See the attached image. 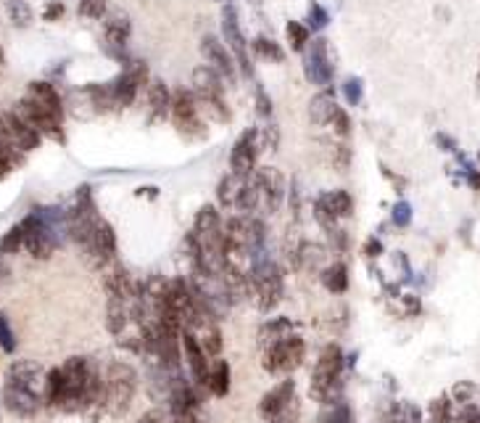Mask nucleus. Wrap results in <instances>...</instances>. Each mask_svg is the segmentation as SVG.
<instances>
[{"mask_svg":"<svg viewBox=\"0 0 480 423\" xmlns=\"http://www.w3.org/2000/svg\"><path fill=\"white\" fill-rule=\"evenodd\" d=\"M264 423H301V405H298V400H293L286 411H280L278 416L267 419Z\"/></svg>","mask_w":480,"mask_h":423,"instance_id":"obj_36","label":"nucleus"},{"mask_svg":"<svg viewBox=\"0 0 480 423\" xmlns=\"http://www.w3.org/2000/svg\"><path fill=\"white\" fill-rule=\"evenodd\" d=\"M3 59H5V56H3V51H0V64H3Z\"/></svg>","mask_w":480,"mask_h":423,"instance_id":"obj_49","label":"nucleus"},{"mask_svg":"<svg viewBox=\"0 0 480 423\" xmlns=\"http://www.w3.org/2000/svg\"><path fill=\"white\" fill-rule=\"evenodd\" d=\"M309 24H311V29H322L327 24V11L319 3L309 5Z\"/></svg>","mask_w":480,"mask_h":423,"instance_id":"obj_40","label":"nucleus"},{"mask_svg":"<svg viewBox=\"0 0 480 423\" xmlns=\"http://www.w3.org/2000/svg\"><path fill=\"white\" fill-rule=\"evenodd\" d=\"M0 349L8 352V355L16 349V336H13V328H11L5 313H0Z\"/></svg>","mask_w":480,"mask_h":423,"instance_id":"obj_33","label":"nucleus"},{"mask_svg":"<svg viewBox=\"0 0 480 423\" xmlns=\"http://www.w3.org/2000/svg\"><path fill=\"white\" fill-rule=\"evenodd\" d=\"M130 32H132V24H130V16L122 13V11H111L103 21V40L108 45L111 53H122L127 48V40H130Z\"/></svg>","mask_w":480,"mask_h":423,"instance_id":"obj_17","label":"nucleus"},{"mask_svg":"<svg viewBox=\"0 0 480 423\" xmlns=\"http://www.w3.org/2000/svg\"><path fill=\"white\" fill-rule=\"evenodd\" d=\"M343 93H346V101L351 106H357L362 101V80L359 77H349L343 83Z\"/></svg>","mask_w":480,"mask_h":423,"instance_id":"obj_38","label":"nucleus"},{"mask_svg":"<svg viewBox=\"0 0 480 423\" xmlns=\"http://www.w3.org/2000/svg\"><path fill=\"white\" fill-rule=\"evenodd\" d=\"M172 423H203V421H201L195 413H191V416H175V419H172Z\"/></svg>","mask_w":480,"mask_h":423,"instance_id":"obj_46","label":"nucleus"},{"mask_svg":"<svg viewBox=\"0 0 480 423\" xmlns=\"http://www.w3.org/2000/svg\"><path fill=\"white\" fill-rule=\"evenodd\" d=\"M201 106L195 101L193 91H177L172 96V122L175 127L185 135V138H203L206 135V127L201 122Z\"/></svg>","mask_w":480,"mask_h":423,"instance_id":"obj_8","label":"nucleus"},{"mask_svg":"<svg viewBox=\"0 0 480 423\" xmlns=\"http://www.w3.org/2000/svg\"><path fill=\"white\" fill-rule=\"evenodd\" d=\"M222 35H224L227 48H230L232 56H235V64L243 69L246 77H254V67H251V59H248V45H246L243 32H240L238 11H235L232 3H227V5L222 8Z\"/></svg>","mask_w":480,"mask_h":423,"instance_id":"obj_9","label":"nucleus"},{"mask_svg":"<svg viewBox=\"0 0 480 423\" xmlns=\"http://www.w3.org/2000/svg\"><path fill=\"white\" fill-rule=\"evenodd\" d=\"M286 35H288V43L293 51H303L306 43H309V29H306L301 21H288Z\"/></svg>","mask_w":480,"mask_h":423,"instance_id":"obj_31","label":"nucleus"},{"mask_svg":"<svg viewBox=\"0 0 480 423\" xmlns=\"http://www.w3.org/2000/svg\"><path fill=\"white\" fill-rule=\"evenodd\" d=\"M19 249H24V225H13L3 238H0V254H16Z\"/></svg>","mask_w":480,"mask_h":423,"instance_id":"obj_30","label":"nucleus"},{"mask_svg":"<svg viewBox=\"0 0 480 423\" xmlns=\"http://www.w3.org/2000/svg\"><path fill=\"white\" fill-rule=\"evenodd\" d=\"M0 405H3V403H0Z\"/></svg>","mask_w":480,"mask_h":423,"instance_id":"obj_50","label":"nucleus"},{"mask_svg":"<svg viewBox=\"0 0 480 423\" xmlns=\"http://www.w3.org/2000/svg\"><path fill=\"white\" fill-rule=\"evenodd\" d=\"M27 99H32L35 104H40L43 108H48V111H53V114H59V116H64V101H61L59 91H56L51 83H29Z\"/></svg>","mask_w":480,"mask_h":423,"instance_id":"obj_20","label":"nucleus"},{"mask_svg":"<svg viewBox=\"0 0 480 423\" xmlns=\"http://www.w3.org/2000/svg\"><path fill=\"white\" fill-rule=\"evenodd\" d=\"M61 11H64V5H61V3H53V5L45 11V19H56V16H61Z\"/></svg>","mask_w":480,"mask_h":423,"instance_id":"obj_45","label":"nucleus"},{"mask_svg":"<svg viewBox=\"0 0 480 423\" xmlns=\"http://www.w3.org/2000/svg\"><path fill=\"white\" fill-rule=\"evenodd\" d=\"M48 371L35 360H16L5 371L3 408L19 419H35L45 405Z\"/></svg>","mask_w":480,"mask_h":423,"instance_id":"obj_2","label":"nucleus"},{"mask_svg":"<svg viewBox=\"0 0 480 423\" xmlns=\"http://www.w3.org/2000/svg\"><path fill=\"white\" fill-rule=\"evenodd\" d=\"M138 423H169L167 421V416H164V411H159V408H153V411H148V413H143Z\"/></svg>","mask_w":480,"mask_h":423,"instance_id":"obj_44","label":"nucleus"},{"mask_svg":"<svg viewBox=\"0 0 480 423\" xmlns=\"http://www.w3.org/2000/svg\"><path fill=\"white\" fill-rule=\"evenodd\" d=\"M214 397H227L230 392V365L227 360H216L211 373H209V387H206Z\"/></svg>","mask_w":480,"mask_h":423,"instance_id":"obj_26","label":"nucleus"},{"mask_svg":"<svg viewBox=\"0 0 480 423\" xmlns=\"http://www.w3.org/2000/svg\"><path fill=\"white\" fill-rule=\"evenodd\" d=\"M341 373H343V352L338 344H325L311 381H309V395L311 400H317L319 405H333L335 395H338V384H341Z\"/></svg>","mask_w":480,"mask_h":423,"instance_id":"obj_5","label":"nucleus"},{"mask_svg":"<svg viewBox=\"0 0 480 423\" xmlns=\"http://www.w3.org/2000/svg\"><path fill=\"white\" fill-rule=\"evenodd\" d=\"M430 419H433V423H446L452 419V405H449L446 397L430 403Z\"/></svg>","mask_w":480,"mask_h":423,"instance_id":"obj_35","label":"nucleus"},{"mask_svg":"<svg viewBox=\"0 0 480 423\" xmlns=\"http://www.w3.org/2000/svg\"><path fill=\"white\" fill-rule=\"evenodd\" d=\"M351 408L349 405H343V403H338V405H333V411L322 419V423H351Z\"/></svg>","mask_w":480,"mask_h":423,"instance_id":"obj_39","label":"nucleus"},{"mask_svg":"<svg viewBox=\"0 0 480 423\" xmlns=\"http://www.w3.org/2000/svg\"><path fill=\"white\" fill-rule=\"evenodd\" d=\"M5 127H8V140L13 146H19V151H32V148L40 146L43 132L37 127H32L16 108L5 114Z\"/></svg>","mask_w":480,"mask_h":423,"instance_id":"obj_15","label":"nucleus"},{"mask_svg":"<svg viewBox=\"0 0 480 423\" xmlns=\"http://www.w3.org/2000/svg\"><path fill=\"white\" fill-rule=\"evenodd\" d=\"M251 294L256 297V305L262 313H272L283 302V273L278 262L267 254V249H259L251 257Z\"/></svg>","mask_w":480,"mask_h":423,"instance_id":"obj_3","label":"nucleus"},{"mask_svg":"<svg viewBox=\"0 0 480 423\" xmlns=\"http://www.w3.org/2000/svg\"><path fill=\"white\" fill-rule=\"evenodd\" d=\"M322 283L333 294H343L349 289V267L343 262H333L330 267L322 270Z\"/></svg>","mask_w":480,"mask_h":423,"instance_id":"obj_25","label":"nucleus"},{"mask_svg":"<svg viewBox=\"0 0 480 423\" xmlns=\"http://www.w3.org/2000/svg\"><path fill=\"white\" fill-rule=\"evenodd\" d=\"M180 341H183V352H185V360H188L193 381H195L198 387H209V373H211V368H209V355L203 352V347L195 341V336L188 333V331L180 333Z\"/></svg>","mask_w":480,"mask_h":423,"instance_id":"obj_16","label":"nucleus"},{"mask_svg":"<svg viewBox=\"0 0 480 423\" xmlns=\"http://www.w3.org/2000/svg\"><path fill=\"white\" fill-rule=\"evenodd\" d=\"M256 104H259V114L262 116H272V101L267 99V93L262 88L256 91Z\"/></svg>","mask_w":480,"mask_h":423,"instance_id":"obj_43","label":"nucleus"},{"mask_svg":"<svg viewBox=\"0 0 480 423\" xmlns=\"http://www.w3.org/2000/svg\"><path fill=\"white\" fill-rule=\"evenodd\" d=\"M319 199L335 217H351L354 214V199L349 191H333V194H325Z\"/></svg>","mask_w":480,"mask_h":423,"instance_id":"obj_27","label":"nucleus"},{"mask_svg":"<svg viewBox=\"0 0 480 423\" xmlns=\"http://www.w3.org/2000/svg\"><path fill=\"white\" fill-rule=\"evenodd\" d=\"M335 167H338V172H346L349 170V162H351V151L346 148V146H335Z\"/></svg>","mask_w":480,"mask_h":423,"instance_id":"obj_41","label":"nucleus"},{"mask_svg":"<svg viewBox=\"0 0 480 423\" xmlns=\"http://www.w3.org/2000/svg\"><path fill=\"white\" fill-rule=\"evenodd\" d=\"M335 99H333V93L330 91H322V93H317L314 99H311V104H309V119L314 122V124H330V119H333V111H335Z\"/></svg>","mask_w":480,"mask_h":423,"instance_id":"obj_22","label":"nucleus"},{"mask_svg":"<svg viewBox=\"0 0 480 423\" xmlns=\"http://www.w3.org/2000/svg\"><path fill=\"white\" fill-rule=\"evenodd\" d=\"M303 72H306V80L311 85H319V88H327L330 80H333V64H330V56H327V40L325 37H317L309 43V53H306V64H303Z\"/></svg>","mask_w":480,"mask_h":423,"instance_id":"obj_11","label":"nucleus"},{"mask_svg":"<svg viewBox=\"0 0 480 423\" xmlns=\"http://www.w3.org/2000/svg\"><path fill=\"white\" fill-rule=\"evenodd\" d=\"M254 51H256V56H262L267 61H275V64H280L286 59L283 48L275 40H270V37H256L254 40Z\"/></svg>","mask_w":480,"mask_h":423,"instance_id":"obj_28","label":"nucleus"},{"mask_svg":"<svg viewBox=\"0 0 480 423\" xmlns=\"http://www.w3.org/2000/svg\"><path fill=\"white\" fill-rule=\"evenodd\" d=\"M262 352H264L262 365H264L267 373H293V371L301 368V363H303L306 344H303L301 336L293 333V336L278 341V344H272V347H267V349H262Z\"/></svg>","mask_w":480,"mask_h":423,"instance_id":"obj_7","label":"nucleus"},{"mask_svg":"<svg viewBox=\"0 0 480 423\" xmlns=\"http://www.w3.org/2000/svg\"><path fill=\"white\" fill-rule=\"evenodd\" d=\"M330 127H333V132L341 135V138H346V135L351 132V119H349V114H346L341 106H335L333 119H330Z\"/></svg>","mask_w":480,"mask_h":423,"instance_id":"obj_34","label":"nucleus"},{"mask_svg":"<svg viewBox=\"0 0 480 423\" xmlns=\"http://www.w3.org/2000/svg\"><path fill=\"white\" fill-rule=\"evenodd\" d=\"M138 392V373L130 363H111L103 373V411L111 419H122Z\"/></svg>","mask_w":480,"mask_h":423,"instance_id":"obj_4","label":"nucleus"},{"mask_svg":"<svg viewBox=\"0 0 480 423\" xmlns=\"http://www.w3.org/2000/svg\"><path fill=\"white\" fill-rule=\"evenodd\" d=\"M409 217H412V212H409V204L406 202H401V204H396V210H393V222L396 225H406L409 222Z\"/></svg>","mask_w":480,"mask_h":423,"instance_id":"obj_42","label":"nucleus"},{"mask_svg":"<svg viewBox=\"0 0 480 423\" xmlns=\"http://www.w3.org/2000/svg\"><path fill=\"white\" fill-rule=\"evenodd\" d=\"M146 77H148V69H146L143 61H138L135 67L122 72L114 83H108V96H111L114 108H127L132 104L135 96H138V88L146 83Z\"/></svg>","mask_w":480,"mask_h":423,"instance_id":"obj_10","label":"nucleus"},{"mask_svg":"<svg viewBox=\"0 0 480 423\" xmlns=\"http://www.w3.org/2000/svg\"><path fill=\"white\" fill-rule=\"evenodd\" d=\"M19 146H13L11 140H5V138H0V178H5L8 172H13V167L19 164V151H16Z\"/></svg>","mask_w":480,"mask_h":423,"instance_id":"obj_29","label":"nucleus"},{"mask_svg":"<svg viewBox=\"0 0 480 423\" xmlns=\"http://www.w3.org/2000/svg\"><path fill=\"white\" fill-rule=\"evenodd\" d=\"M80 13L85 19H100L106 13V0H80Z\"/></svg>","mask_w":480,"mask_h":423,"instance_id":"obj_37","label":"nucleus"},{"mask_svg":"<svg viewBox=\"0 0 480 423\" xmlns=\"http://www.w3.org/2000/svg\"><path fill=\"white\" fill-rule=\"evenodd\" d=\"M0 257H3V254H0ZM5 273H8V270H5V267H3V262H0V275H5Z\"/></svg>","mask_w":480,"mask_h":423,"instance_id":"obj_48","label":"nucleus"},{"mask_svg":"<svg viewBox=\"0 0 480 423\" xmlns=\"http://www.w3.org/2000/svg\"><path fill=\"white\" fill-rule=\"evenodd\" d=\"M288 336H293L290 320L278 317V320L264 323V328L259 331V344H262V349H267V347H272V344H278V341H283V339H288Z\"/></svg>","mask_w":480,"mask_h":423,"instance_id":"obj_23","label":"nucleus"},{"mask_svg":"<svg viewBox=\"0 0 480 423\" xmlns=\"http://www.w3.org/2000/svg\"><path fill=\"white\" fill-rule=\"evenodd\" d=\"M254 178H256V183H259L264 207H267L270 214H275V212L280 210L283 199H286V178H283L275 167H262Z\"/></svg>","mask_w":480,"mask_h":423,"instance_id":"obj_14","label":"nucleus"},{"mask_svg":"<svg viewBox=\"0 0 480 423\" xmlns=\"http://www.w3.org/2000/svg\"><path fill=\"white\" fill-rule=\"evenodd\" d=\"M246 180H248V175H235V172H230L227 178H222V180H219L216 199H219V204H222L224 210H235L238 196H240V191H243Z\"/></svg>","mask_w":480,"mask_h":423,"instance_id":"obj_21","label":"nucleus"},{"mask_svg":"<svg viewBox=\"0 0 480 423\" xmlns=\"http://www.w3.org/2000/svg\"><path fill=\"white\" fill-rule=\"evenodd\" d=\"M201 400H198V392L193 389L191 384H185L183 379L172 387L169 392V413L172 416H191L198 411Z\"/></svg>","mask_w":480,"mask_h":423,"instance_id":"obj_19","label":"nucleus"},{"mask_svg":"<svg viewBox=\"0 0 480 423\" xmlns=\"http://www.w3.org/2000/svg\"><path fill=\"white\" fill-rule=\"evenodd\" d=\"M293 400H295V381H293V379H286V381H280L278 387H272V389L262 397L259 413H262V419L267 421V419L278 416L280 411H286Z\"/></svg>","mask_w":480,"mask_h":423,"instance_id":"obj_18","label":"nucleus"},{"mask_svg":"<svg viewBox=\"0 0 480 423\" xmlns=\"http://www.w3.org/2000/svg\"><path fill=\"white\" fill-rule=\"evenodd\" d=\"M148 104H151V116H164L172 111V96L167 91V85L161 80H153L151 88H148Z\"/></svg>","mask_w":480,"mask_h":423,"instance_id":"obj_24","label":"nucleus"},{"mask_svg":"<svg viewBox=\"0 0 480 423\" xmlns=\"http://www.w3.org/2000/svg\"><path fill=\"white\" fill-rule=\"evenodd\" d=\"M222 83L224 80L203 64L193 72V96L209 116H214L216 122H230V108L224 104V85Z\"/></svg>","mask_w":480,"mask_h":423,"instance_id":"obj_6","label":"nucleus"},{"mask_svg":"<svg viewBox=\"0 0 480 423\" xmlns=\"http://www.w3.org/2000/svg\"><path fill=\"white\" fill-rule=\"evenodd\" d=\"M5 3H8V13H11L13 24L27 27L32 21V11H29L27 0H5Z\"/></svg>","mask_w":480,"mask_h":423,"instance_id":"obj_32","label":"nucleus"},{"mask_svg":"<svg viewBox=\"0 0 480 423\" xmlns=\"http://www.w3.org/2000/svg\"><path fill=\"white\" fill-rule=\"evenodd\" d=\"M201 53H203L209 69H214L222 80L235 83V61H232V56L227 53V48H224L222 40H216L214 35H206V37L201 40Z\"/></svg>","mask_w":480,"mask_h":423,"instance_id":"obj_13","label":"nucleus"},{"mask_svg":"<svg viewBox=\"0 0 480 423\" xmlns=\"http://www.w3.org/2000/svg\"><path fill=\"white\" fill-rule=\"evenodd\" d=\"M45 405L61 413H85L103 408V376L90 357H69L51 368L45 379Z\"/></svg>","mask_w":480,"mask_h":423,"instance_id":"obj_1","label":"nucleus"},{"mask_svg":"<svg viewBox=\"0 0 480 423\" xmlns=\"http://www.w3.org/2000/svg\"><path fill=\"white\" fill-rule=\"evenodd\" d=\"M460 423H480V413H470V416L460 419Z\"/></svg>","mask_w":480,"mask_h":423,"instance_id":"obj_47","label":"nucleus"},{"mask_svg":"<svg viewBox=\"0 0 480 423\" xmlns=\"http://www.w3.org/2000/svg\"><path fill=\"white\" fill-rule=\"evenodd\" d=\"M262 146H259V130H246L235 146H232V154H230V170L235 175H251L254 167H256V156H259Z\"/></svg>","mask_w":480,"mask_h":423,"instance_id":"obj_12","label":"nucleus"}]
</instances>
